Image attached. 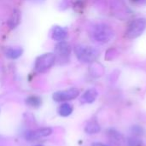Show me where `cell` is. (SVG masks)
Wrapping results in <instances>:
<instances>
[{
	"mask_svg": "<svg viewBox=\"0 0 146 146\" xmlns=\"http://www.w3.org/2000/svg\"><path fill=\"white\" fill-rule=\"evenodd\" d=\"M80 94V91L77 88H70L64 91L56 92L53 94V99L56 102H65L75 99Z\"/></svg>",
	"mask_w": 146,
	"mask_h": 146,
	"instance_id": "cell-5",
	"label": "cell"
},
{
	"mask_svg": "<svg viewBox=\"0 0 146 146\" xmlns=\"http://www.w3.org/2000/svg\"><path fill=\"white\" fill-rule=\"evenodd\" d=\"M131 132L135 137H139L144 134V129L140 126H133L131 127Z\"/></svg>",
	"mask_w": 146,
	"mask_h": 146,
	"instance_id": "cell-16",
	"label": "cell"
},
{
	"mask_svg": "<svg viewBox=\"0 0 146 146\" xmlns=\"http://www.w3.org/2000/svg\"><path fill=\"white\" fill-rule=\"evenodd\" d=\"M133 3L136 4H140V5H145L146 4V0H131Z\"/></svg>",
	"mask_w": 146,
	"mask_h": 146,
	"instance_id": "cell-18",
	"label": "cell"
},
{
	"mask_svg": "<svg viewBox=\"0 0 146 146\" xmlns=\"http://www.w3.org/2000/svg\"><path fill=\"white\" fill-rule=\"evenodd\" d=\"M36 146H43V145H36Z\"/></svg>",
	"mask_w": 146,
	"mask_h": 146,
	"instance_id": "cell-20",
	"label": "cell"
},
{
	"mask_svg": "<svg viewBox=\"0 0 146 146\" xmlns=\"http://www.w3.org/2000/svg\"><path fill=\"white\" fill-rule=\"evenodd\" d=\"M98 95V93L96 89H93V88L89 89L82 95L80 101L82 104H92L97 99Z\"/></svg>",
	"mask_w": 146,
	"mask_h": 146,
	"instance_id": "cell-9",
	"label": "cell"
},
{
	"mask_svg": "<svg viewBox=\"0 0 146 146\" xmlns=\"http://www.w3.org/2000/svg\"><path fill=\"white\" fill-rule=\"evenodd\" d=\"M146 28V19L138 18L131 22L126 31V37L127 38H136L139 37Z\"/></svg>",
	"mask_w": 146,
	"mask_h": 146,
	"instance_id": "cell-4",
	"label": "cell"
},
{
	"mask_svg": "<svg viewBox=\"0 0 146 146\" xmlns=\"http://www.w3.org/2000/svg\"><path fill=\"white\" fill-rule=\"evenodd\" d=\"M74 52L79 61L84 63L93 62L99 56L98 50L89 45H76L74 47Z\"/></svg>",
	"mask_w": 146,
	"mask_h": 146,
	"instance_id": "cell-2",
	"label": "cell"
},
{
	"mask_svg": "<svg viewBox=\"0 0 146 146\" xmlns=\"http://www.w3.org/2000/svg\"><path fill=\"white\" fill-rule=\"evenodd\" d=\"M26 104L30 107L38 108L41 105L42 101H41V98L37 96H30L26 99Z\"/></svg>",
	"mask_w": 146,
	"mask_h": 146,
	"instance_id": "cell-14",
	"label": "cell"
},
{
	"mask_svg": "<svg viewBox=\"0 0 146 146\" xmlns=\"http://www.w3.org/2000/svg\"><path fill=\"white\" fill-rule=\"evenodd\" d=\"M73 112V106L68 103H64L58 108V114L62 117H67L70 115Z\"/></svg>",
	"mask_w": 146,
	"mask_h": 146,
	"instance_id": "cell-12",
	"label": "cell"
},
{
	"mask_svg": "<svg viewBox=\"0 0 146 146\" xmlns=\"http://www.w3.org/2000/svg\"><path fill=\"white\" fill-rule=\"evenodd\" d=\"M22 52L23 50L21 48H8L5 50V55L10 59H16L21 56Z\"/></svg>",
	"mask_w": 146,
	"mask_h": 146,
	"instance_id": "cell-13",
	"label": "cell"
},
{
	"mask_svg": "<svg viewBox=\"0 0 146 146\" xmlns=\"http://www.w3.org/2000/svg\"><path fill=\"white\" fill-rule=\"evenodd\" d=\"M141 140L137 137H130L127 139V145L128 146H141Z\"/></svg>",
	"mask_w": 146,
	"mask_h": 146,
	"instance_id": "cell-17",
	"label": "cell"
},
{
	"mask_svg": "<svg viewBox=\"0 0 146 146\" xmlns=\"http://www.w3.org/2000/svg\"><path fill=\"white\" fill-rule=\"evenodd\" d=\"M0 146H2V145H0Z\"/></svg>",
	"mask_w": 146,
	"mask_h": 146,
	"instance_id": "cell-21",
	"label": "cell"
},
{
	"mask_svg": "<svg viewBox=\"0 0 146 146\" xmlns=\"http://www.w3.org/2000/svg\"><path fill=\"white\" fill-rule=\"evenodd\" d=\"M100 130H101L100 125L95 121H92L88 122L85 127V132L88 134H96L99 133Z\"/></svg>",
	"mask_w": 146,
	"mask_h": 146,
	"instance_id": "cell-11",
	"label": "cell"
},
{
	"mask_svg": "<svg viewBox=\"0 0 146 146\" xmlns=\"http://www.w3.org/2000/svg\"><path fill=\"white\" fill-rule=\"evenodd\" d=\"M21 21V12L18 9H14L9 21H8V25L10 29H14L15 28L19 23Z\"/></svg>",
	"mask_w": 146,
	"mask_h": 146,
	"instance_id": "cell-10",
	"label": "cell"
},
{
	"mask_svg": "<svg viewBox=\"0 0 146 146\" xmlns=\"http://www.w3.org/2000/svg\"><path fill=\"white\" fill-rule=\"evenodd\" d=\"M56 62V55L53 53H46L36 59L34 68L37 73H44L50 69Z\"/></svg>",
	"mask_w": 146,
	"mask_h": 146,
	"instance_id": "cell-3",
	"label": "cell"
},
{
	"mask_svg": "<svg viewBox=\"0 0 146 146\" xmlns=\"http://www.w3.org/2000/svg\"><path fill=\"white\" fill-rule=\"evenodd\" d=\"M114 36H115L114 30L106 24L100 23L95 25L92 27V37L95 41L98 43H102V44L108 43L113 39Z\"/></svg>",
	"mask_w": 146,
	"mask_h": 146,
	"instance_id": "cell-1",
	"label": "cell"
},
{
	"mask_svg": "<svg viewBox=\"0 0 146 146\" xmlns=\"http://www.w3.org/2000/svg\"><path fill=\"white\" fill-rule=\"evenodd\" d=\"M68 36V32L65 28L59 27V26H56L52 28L51 31V38L53 40L55 41H63Z\"/></svg>",
	"mask_w": 146,
	"mask_h": 146,
	"instance_id": "cell-8",
	"label": "cell"
},
{
	"mask_svg": "<svg viewBox=\"0 0 146 146\" xmlns=\"http://www.w3.org/2000/svg\"><path fill=\"white\" fill-rule=\"evenodd\" d=\"M71 45L66 41H60L55 46V53L60 57H68L71 53Z\"/></svg>",
	"mask_w": 146,
	"mask_h": 146,
	"instance_id": "cell-7",
	"label": "cell"
},
{
	"mask_svg": "<svg viewBox=\"0 0 146 146\" xmlns=\"http://www.w3.org/2000/svg\"><path fill=\"white\" fill-rule=\"evenodd\" d=\"M108 134H109V137L110 139V140L115 144H121V142L122 141V137L121 135L115 130L114 129H110L109 132H108Z\"/></svg>",
	"mask_w": 146,
	"mask_h": 146,
	"instance_id": "cell-15",
	"label": "cell"
},
{
	"mask_svg": "<svg viewBox=\"0 0 146 146\" xmlns=\"http://www.w3.org/2000/svg\"><path fill=\"white\" fill-rule=\"evenodd\" d=\"M92 146H106L105 145L102 144V143H98V142H96V143H93Z\"/></svg>",
	"mask_w": 146,
	"mask_h": 146,
	"instance_id": "cell-19",
	"label": "cell"
},
{
	"mask_svg": "<svg viewBox=\"0 0 146 146\" xmlns=\"http://www.w3.org/2000/svg\"><path fill=\"white\" fill-rule=\"evenodd\" d=\"M52 133V129L50 127H44L39 128L33 131H27L25 133V138L28 141H34L38 140L42 138H45L47 136H50Z\"/></svg>",
	"mask_w": 146,
	"mask_h": 146,
	"instance_id": "cell-6",
	"label": "cell"
}]
</instances>
